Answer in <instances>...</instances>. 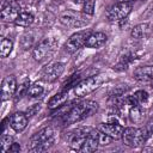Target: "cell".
<instances>
[{
  "label": "cell",
  "mask_w": 153,
  "mask_h": 153,
  "mask_svg": "<svg viewBox=\"0 0 153 153\" xmlns=\"http://www.w3.org/2000/svg\"><path fill=\"white\" fill-rule=\"evenodd\" d=\"M98 110V104L93 100H84L75 105H72L68 112L63 116V124H73L80 122L86 117L93 115Z\"/></svg>",
  "instance_id": "cell-1"
},
{
  "label": "cell",
  "mask_w": 153,
  "mask_h": 153,
  "mask_svg": "<svg viewBox=\"0 0 153 153\" xmlns=\"http://www.w3.org/2000/svg\"><path fill=\"white\" fill-rule=\"evenodd\" d=\"M65 71V63L62 62H53L50 65H48L43 72H42V79L47 82H53L55 80H57L61 74Z\"/></svg>",
  "instance_id": "cell-9"
},
{
  "label": "cell",
  "mask_w": 153,
  "mask_h": 153,
  "mask_svg": "<svg viewBox=\"0 0 153 153\" xmlns=\"http://www.w3.org/2000/svg\"><path fill=\"white\" fill-rule=\"evenodd\" d=\"M90 33H91L90 30H82V31H79V32L72 35V36L67 39V42H66V44H65L66 50H67L69 54H73V53H75L76 50H79L82 45H85L86 39H87V37H88Z\"/></svg>",
  "instance_id": "cell-8"
},
{
  "label": "cell",
  "mask_w": 153,
  "mask_h": 153,
  "mask_svg": "<svg viewBox=\"0 0 153 153\" xmlns=\"http://www.w3.org/2000/svg\"><path fill=\"white\" fill-rule=\"evenodd\" d=\"M134 0H118V2H131Z\"/></svg>",
  "instance_id": "cell-33"
},
{
  "label": "cell",
  "mask_w": 153,
  "mask_h": 153,
  "mask_svg": "<svg viewBox=\"0 0 153 153\" xmlns=\"http://www.w3.org/2000/svg\"><path fill=\"white\" fill-rule=\"evenodd\" d=\"M14 1H19V0H14Z\"/></svg>",
  "instance_id": "cell-36"
},
{
  "label": "cell",
  "mask_w": 153,
  "mask_h": 153,
  "mask_svg": "<svg viewBox=\"0 0 153 153\" xmlns=\"http://www.w3.org/2000/svg\"><path fill=\"white\" fill-rule=\"evenodd\" d=\"M68 90H63L60 93H56L55 96H53L50 98V100L48 102V106L49 109H56L61 105H63L66 103V100L68 99Z\"/></svg>",
  "instance_id": "cell-18"
},
{
  "label": "cell",
  "mask_w": 153,
  "mask_h": 153,
  "mask_svg": "<svg viewBox=\"0 0 153 153\" xmlns=\"http://www.w3.org/2000/svg\"><path fill=\"white\" fill-rule=\"evenodd\" d=\"M32 42H33V37L32 35H29V33H25L22 39H20V45L23 49H29L31 45H32Z\"/></svg>",
  "instance_id": "cell-27"
},
{
  "label": "cell",
  "mask_w": 153,
  "mask_h": 153,
  "mask_svg": "<svg viewBox=\"0 0 153 153\" xmlns=\"http://www.w3.org/2000/svg\"><path fill=\"white\" fill-rule=\"evenodd\" d=\"M20 8L11 2H7L6 5L2 6L1 10V19L4 22H16V19L18 18V16L20 14Z\"/></svg>",
  "instance_id": "cell-13"
},
{
  "label": "cell",
  "mask_w": 153,
  "mask_h": 153,
  "mask_svg": "<svg viewBox=\"0 0 153 153\" xmlns=\"http://www.w3.org/2000/svg\"><path fill=\"white\" fill-rule=\"evenodd\" d=\"M151 32V25L147 24V23H143V24H139L136 26L133 27L131 30V37L133 38H136V39H141V38H145L149 35Z\"/></svg>",
  "instance_id": "cell-19"
},
{
  "label": "cell",
  "mask_w": 153,
  "mask_h": 153,
  "mask_svg": "<svg viewBox=\"0 0 153 153\" xmlns=\"http://www.w3.org/2000/svg\"><path fill=\"white\" fill-rule=\"evenodd\" d=\"M145 128L147 129V131H148V133H149L151 135L153 134V118H151V120H149V121H148V122L146 123Z\"/></svg>",
  "instance_id": "cell-30"
},
{
  "label": "cell",
  "mask_w": 153,
  "mask_h": 153,
  "mask_svg": "<svg viewBox=\"0 0 153 153\" xmlns=\"http://www.w3.org/2000/svg\"><path fill=\"white\" fill-rule=\"evenodd\" d=\"M133 96H134V98L136 99L137 104H139L141 108H142V106H149V104L153 103V98H152L146 91H143V90L136 91Z\"/></svg>",
  "instance_id": "cell-20"
},
{
  "label": "cell",
  "mask_w": 153,
  "mask_h": 153,
  "mask_svg": "<svg viewBox=\"0 0 153 153\" xmlns=\"http://www.w3.org/2000/svg\"><path fill=\"white\" fill-rule=\"evenodd\" d=\"M17 91V80L14 75H7L1 82V99L7 100L16 94Z\"/></svg>",
  "instance_id": "cell-10"
},
{
  "label": "cell",
  "mask_w": 153,
  "mask_h": 153,
  "mask_svg": "<svg viewBox=\"0 0 153 153\" xmlns=\"http://www.w3.org/2000/svg\"><path fill=\"white\" fill-rule=\"evenodd\" d=\"M60 20L63 25L69 27H81L88 23V20L85 19L81 13L74 11H65L63 13H61Z\"/></svg>",
  "instance_id": "cell-7"
},
{
  "label": "cell",
  "mask_w": 153,
  "mask_h": 153,
  "mask_svg": "<svg viewBox=\"0 0 153 153\" xmlns=\"http://www.w3.org/2000/svg\"><path fill=\"white\" fill-rule=\"evenodd\" d=\"M13 48V42L8 38H1L0 42V55L1 57H7Z\"/></svg>",
  "instance_id": "cell-22"
},
{
  "label": "cell",
  "mask_w": 153,
  "mask_h": 153,
  "mask_svg": "<svg viewBox=\"0 0 153 153\" xmlns=\"http://www.w3.org/2000/svg\"><path fill=\"white\" fill-rule=\"evenodd\" d=\"M50 1H53V2H55V4H61L63 0H50Z\"/></svg>",
  "instance_id": "cell-32"
},
{
  "label": "cell",
  "mask_w": 153,
  "mask_h": 153,
  "mask_svg": "<svg viewBox=\"0 0 153 153\" xmlns=\"http://www.w3.org/2000/svg\"><path fill=\"white\" fill-rule=\"evenodd\" d=\"M129 117L131 120V122L134 123H137L142 120V110H141V106L140 105H134V106H130V110H129Z\"/></svg>",
  "instance_id": "cell-23"
},
{
  "label": "cell",
  "mask_w": 153,
  "mask_h": 153,
  "mask_svg": "<svg viewBox=\"0 0 153 153\" xmlns=\"http://www.w3.org/2000/svg\"><path fill=\"white\" fill-rule=\"evenodd\" d=\"M82 12L85 14L92 16L94 12V0H84L82 1Z\"/></svg>",
  "instance_id": "cell-26"
},
{
  "label": "cell",
  "mask_w": 153,
  "mask_h": 153,
  "mask_svg": "<svg viewBox=\"0 0 153 153\" xmlns=\"http://www.w3.org/2000/svg\"><path fill=\"white\" fill-rule=\"evenodd\" d=\"M54 143V129L51 127H45L37 131L30 140L29 151L32 153L45 152Z\"/></svg>",
  "instance_id": "cell-2"
},
{
  "label": "cell",
  "mask_w": 153,
  "mask_h": 153,
  "mask_svg": "<svg viewBox=\"0 0 153 153\" xmlns=\"http://www.w3.org/2000/svg\"><path fill=\"white\" fill-rule=\"evenodd\" d=\"M11 128L16 131H22L27 126V115L24 112H14L10 118Z\"/></svg>",
  "instance_id": "cell-15"
},
{
  "label": "cell",
  "mask_w": 153,
  "mask_h": 153,
  "mask_svg": "<svg viewBox=\"0 0 153 153\" xmlns=\"http://www.w3.org/2000/svg\"><path fill=\"white\" fill-rule=\"evenodd\" d=\"M74 1H80V0H74Z\"/></svg>",
  "instance_id": "cell-35"
},
{
  "label": "cell",
  "mask_w": 153,
  "mask_h": 153,
  "mask_svg": "<svg viewBox=\"0 0 153 153\" xmlns=\"http://www.w3.org/2000/svg\"><path fill=\"white\" fill-rule=\"evenodd\" d=\"M19 151H20V146L17 142H13L12 146L10 147V149H8V152H19Z\"/></svg>",
  "instance_id": "cell-31"
},
{
  "label": "cell",
  "mask_w": 153,
  "mask_h": 153,
  "mask_svg": "<svg viewBox=\"0 0 153 153\" xmlns=\"http://www.w3.org/2000/svg\"><path fill=\"white\" fill-rule=\"evenodd\" d=\"M103 82V76L102 75H92L88 76L81 81H79L74 86V93L76 97H85L93 91H96Z\"/></svg>",
  "instance_id": "cell-3"
},
{
  "label": "cell",
  "mask_w": 153,
  "mask_h": 153,
  "mask_svg": "<svg viewBox=\"0 0 153 153\" xmlns=\"http://www.w3.org/2000/svg\"><path fill=\"white\" fill-rule=\"evenodd\" d=\"M29 85H30V81H29V80H25V81L19 86V90H18V92H17V94H18L19 98L22 97V94H23L25 91L27 92V90H29Z\"/></svg>",
  "instance_id": "cell-29"
},
{
  "label": "cell",
  "mask_w": 153,
  "mask_h": 153,
  "mask_svg": "<svg viewBox=\"0 0 153 153\" xmlns=\"http://www.w3.org/2000/svg\"><path fill=\"white\" fill-rule=\"evenodd\" d=\"M131 12V2H117L109 7L106 11V17L110 22L123 20Z\"/></svg>",
  "instance_id": "cell-5"
},
{
  "label": "cell",
  "mask_w": 153,
  "mask_h": 153,
  "mask_svg": "<svg viewBox=\"0 0 153 153\" xmlns=\"http://www.w3.org/2000/svg\"><path fill=\"white\" fill-rule=\"evenodd\" d=\"M43 91H44V88H43V86L41 85V84H38V82H35L33 85H31L30 87H29V90H27V96L29 97H31V98H37V97H39L42 93H43Z\"/></svg>",
  "instance_id": "cell-24"
},
{
  "label": "cell",
  "mask_w": 153,
  "mask_h": 153,
  "mask_svg": "<svg viewBox=\"0 0 153 153\" xmlns=\"http://www.w3.org/2000/svg\"><path fill=\"white\" fill-rule=\"evenodd\" d=\"M55 48H56V41L54 38H44L33 48L32 56L36 61L41 62L50 57L55 51Z\"/></svg>",
  "instance_id": "cell-4"
},
{
  "label": "cell",
  "mask_w": 153,
  "mask_h": 153,
  "mask_svg": "<svg viewBox=\"0 0 153 153\" xmlns=\"http://www.w3.org/2000/svg\"><path fill=\"white\" fill-rule=\"evenodd\" d=\"M152 88H153V80H152Z\"/></svg>",
  "instance_id": "cell-34"
},
{
  "label": "cell",
  "mask_w": 153,
  "mask_h": 153,
  "mask_svg": "<svg viewBox=\"0 0 153 153\" xmlns=\"http://www.w3.org/2000/svg\"><path fill=\"white\" fill-rule=\"evenodd\" d=\"M32 23H33V16L29 12H20V14L18 16V18L14 22V24L17 26H22V27H27Z\"/></svg>",
  "instance_id": "cell-21"
},
{
  "label": "cell",
  "mask_w": 153,
  "mask_h": 153,
  "mask_svg": "<svg viewBox=\"0 0 153 153\" xmlns=\"http://www.w3.org/2000/svg\"><path fill=\"white\" fill-rule=\"evenodd\" d=\"M111 140H112V137H110L109 135H106V134H104L103 131L99 130V145H102V146L109 145L111 142Z\"/></svg>",
  "instance_id": "cell-28"
},
{
  "label": "cell",
  "mask_w": 153,
  "mask_h": 153,
  "mask_svg": "<svg viewBox=\"0 0 153 153\" xmlns=\"http://www.w3.org/2000/svg\"><path fill=\"white\" fill-rule=\"evenodd\" d=\"M91 130H92L91 128L84 127V128H76V129H73L72 131H69L67 134V141H68L69 147L74 151H80L81 146L84 145V142Z\"/></svg>",
  "instance_id": "cell-6"
},
{
  "label": "cell",
  "mask_w": 153,
  "mask_h": 153,
  "mask_svg": "<svg viewBox=\"0 0 153 153\" xmlns=\"http://www.w3.org/2000/svg\"><path fill=\"white\" fill-rule=\"evenodd\" d=\"M13 137L11 135H2L0 139V151L1 152H8L10 147L13 143Z\"/></svg>",
  "instance_id": "cell-25"
},
{
  "label": "cell",
  "mask_w": 153,
  "mask_h": 153,
  "mask_svg": "<svg viewBox=\"0 0 153 153\" xmlns=\"http://www.w3.org/2000/svg\"><path fill=\"white\" fill-rule=\"evenodd\" d=\"M106 39H108V37L104 32H91L86 39L85 45L87 48L97 49V48L103 47L106 43Z\"/></svg>",
  "instance_id": "cell-14"
},
{
  "label": "cell",
  "mask_w": 153,
  "mask_h": 153,
  "mask_svg": "<svg viewBox=\"0 0 153 153\" xmlns=\"http://www.w3.org/2000/svg\"><path fill=\"white\" fill-rule=\"evenodd\" d=\"M122 140H123L124 145H127L129 147H137V143H136V128H133V127L124 128V130L122 133Z\"/></svg>",
  "instance_id": "cell-17"
},
{
  "label": "cell",
  "mask_w": 153,
  "mask_h": 153,
  "mask_svg": "<svg viewBox=\"0 0 153 153\" xmlns=\"http://www.w3.org/2000/svg\"><path fill=\"white\" fill-rule=\"evenodd\" d=\"M134 78L139 81H152L153 80V66L139 67L134 71Z\"/></svg>",
  "instance_id": "cell-16"
},
{
  "label": "cell",
  "mask_w": 153,
  "mask_h": 153,
  "mask_svg": "<svg viewBox=\"0 0 153 153\" xmlns=\"http://www.w3.org/2000/svg\"><path fill=\"white\" fill-rule=\"evenodd\" d=\"M99 146V130H94L92 129L90 131V134L87 135L84 145L80 148V152L84 153H90V152H94Z\"/></svg>",
  "instance_id": "cell-12"
},
{
  "label": "cell",
  "mask_w": 153,
  "mask_h": 153,
  "mask_svg": "<svg viewBox=\"0 0 153 153\" xmlns=\"http://www.w3.org/2000/svg\"><path fill=\"white\" fill-rule=\"evenodd\" d=\"M99 130L112 139H120L122 137V133L124 128L118 122H108V123H102L99 127Z\"/></svg>",
  "instance_id": "cell-11"
}]
</instances>
